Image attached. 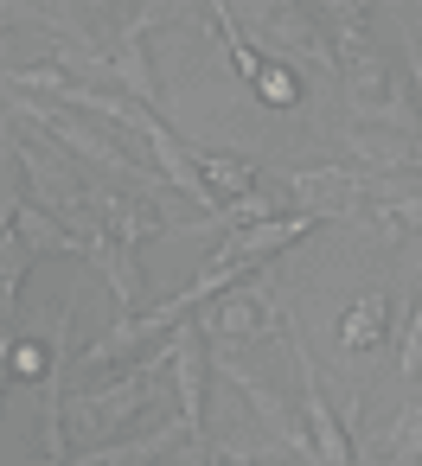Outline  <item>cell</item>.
<instances>
[{
	"label": "cell",
	"instance_id": "1",
	"mask_svg": "<svg viewBox=\"0 0 422 466\" xmlns=\"http://www.w3.org/2000/svg\"><path fill=\"white\" fill-rule=\"evenodd\" d=\"M231 14L250 33V46H269L275 58L307 65V71H339L333 33L314 20V7H301V0H231Z\"/></svg>",
	"mask_w": 422,
	"mask_h": 466
},
{
	"label": "cell",
	"instance_id": "9",
	"mask_svg": "<svg viewBox=\"0 0 422 466\" xmlns=\"http://www.w3.org/2000/svg\"><path fill=\"white\" fill-rule=\"evenodd\" d=\"M294 370H301L307 441H314L320 466H358V460H352V434H345V421L333 415V402H326V390H320V370H314V358H307V345H301V339H294Z\"/></svg>",
	"mask_w": 422,
	"mask_h": 466
},
{
	"label": "cell",
	"instance_id": "6",
	"mask_svg": "<svg viewBox=\"0 0 422 466\" xmlns=\"http://www.w3.org/2000/svg\"><path fill=\"white\" fill-rule=\"evenodd\" d=\"M160 358H167V377L180 390V428L199 441V421H205V326L180 319L173 339L160 345Z\"/></svg>",
	"mask_w": 422,
	"mask_h": 466
},
{
	"label": "cell",
	"instance_id": "15",
	"mask_svg": "<svg viewBox=\"0 0 422 466\" xmlns=\"http://www.w3.org/2000/svg\"><path fill=\"white\" fill-rule=\"evenodd\" d=\"M39 256H33V243L7 224L0 230V313H14L20 307V281H26V268H33Z\"/></svg>",
	"mask_w": 422,
	"mask_h": 466
},
{
	"label": "cell",
	"instance_id": "21",
	"mask_svg": "<svg viewBox=\"0 0 422 466\" xmlns=\"http://www.w3.org/2000/svg\"><path fill=\"white\" fill-rule=\"evenodd\" d=\"M7 377H14V332H0V396H7Z\"/></svg>",
	"mask_w": 422,
	"mask_h": 466
},
{
	"label": "cell",
	"instance_id": "17",
	"mask_svg": "<svg viewBox=\"0 0 422 466\" xmlns=\"http://www.w3.org/2000/svg\"><path fill=\"white\" fill-rule=\"evenodd\" d=\"M326 33H333V52L365 46V0H326Z\"/></svg>",
	"mask_w": 422,
	"mask_h": 466
},
{
	"label": "cell",
	"instance_id": "4",
	"mask_svg": "<svg viewBox=\"0 0 422 466\" xmlns=\"http://www.w3.org/2000/svg\"><path fill=\"white\" fill-rule=\"evenodd\" d=\"M167 370V358L160 351H148L141 364H129L116 383H103V390H90V396H77V428L84 434H103V428H116V421H129V415H141L148 409V396H154V377Z\"/></svg>",
	"mask_w": 422,
	"mask_h": 466
},
{
	"label": "cell",
	"instance_id": "14",
	"mask_svg": "<svg viewBox=\"0 0 422 466\" xmlns=\"http://www.w3.org/2000/svg\"><path fill=\"white\" fill-rule=\"evenodd\" d=\"M109 71L129 84V96H135V103H148V109L160 103L154 71H148V52H141V26H129V33H122V46H116V58H109Z\"/></svg>",
	"mask_w": 422,
	"mask_h": 466
},
{
	"label": "cell",
	"instance_id": "18",
	"mask_svg": "<svg viewBox=\"0 0 422 466\" xmlns=\"http://www.w3.org/2000/svg\"><path fill=\"white\" fill-rule=\"evenodd\" d=\"M390 460H396V466H422V402L403 409V421H396V434H390Z\"/></svg>",
	"mask_w": 422,
	"mask_h": 466
},
{
	"label": "cell",
	"instance_id": "3",
	"mask_svg": "<svg viewBox=\"0 0 422 466\" xmlns=\"http://www.w3.org/2000/svg\"><path fill=\"white\" fill-rule=\"evenodd\" d=\"M288 192L301 198V211L314 218H358L371 198L384 205V186L371 173H352V167H307V173H288Z\"/></svg>",
	"mask_w": 422,
	"mask_h": 466
},
{
	"label": "cell",
	"instance_id": "19",
	"mask_svg": "<svg viewBox=\"0 0 422 466\" xmlns=\"http://www.w3.org/2000/svg\"><path fill=\"white\" fill-rule=\"evenodd\" d=\"M403 377H422V281H416V307H409V332H403Z\"/></svg>",
	"mask_w": 422,
	"mask_h": 466
},
{
	"label": "cell",
	"instance_id": "23",
	"mask_svg": "<svg viewBox=\"0 0 422 466\" xmlns=\"http://www.w3.org/2000/svg\"><path fill=\"white\" fill-rule=\"evenodd\" d=\"M0 7H7V0H0Z\"/></svg>",
	"mask_w": 422,
	"mask_h": 466
},
{
	"label": "cell",
	"instance_id": "22",
	"mask_svg": "<svg viewBox=\"0 0 422 466\" xmlns=\"http://www.w3.org/2000/svg\"><path fill=\"white\" fill-rule=\"evenodd\" d=\"M409 52V84H416V109H422V58H416V46H403Z\"/></svg>",
	"mask_w": 422,
	"mask_h": 466
},
{
	"label": "cell",
	"instance_id": "20",
	"mask_svg": "<svg viewBox=\"0 0 422 466\" xmlns=\"http://www.w3.org/2000/svg\"><path fill=\"white\" fill-rule=\"evenodd\" d=\"M256 96H269V103H282V109H294V103H301V84H294V77H288L282 65H275V71L262 65V77H256Z\"/></svg>",
	"mask_w": 422,
	"mask_h": 466
},
{
	"label": "cell",
	"instance_id": "13",
	"mask_svg": "<svg viewBox=\"0 0 422 466\" xmlns=\"http://www.w3.org/2000/svg\"><path fill=\"white\" fill-rule=\"evenodd\" d=\"M224 377H231V383H237V390H243V396H250V409H256V415H262V421H269V428H275V434H282V441H288V447H294V453H301V447H307V441H301V428H294V421H288V409H282V396H275V390H269V383H262V377H250V370H243V364H224Z\"/></svg>",
	"mask_w": 422,
	"mask_h": 466
},
{
	"label": "cell",
	"instance_id": "8",
	"mask_svg": "<svg viewBox=\"0 0 422 466\" xmlns=\"http://www.w3.org/2000/svg\"><path fill=\"white\" fill-rule=\"evenodd\" d=\"M320 218L314 211H282V218H256V224H237V237H224L211 249V262H237V268H256L262 256H282L288 243H301Z\"/></svg>",
	"mask_w": 422,
	"mask_h": 466
},
{
	"label": "cell",
	"instance_id": "12",
	"mask_svg": "<svg viewBox=\"0 0 422 466\" xmlns=\"http://www.w3.org/2000/svg\"><path fill=\"white\" fill-rule=\"evenodd\" d=\"M199 179L211 186V198H243V192H262V173L256 160H231V154H199Z\"/></svg>",
	"mask_w": 422,
	"mask_h": 466
},
{
	"label": "cell",
	"instance_id": "16",
	"mask_svg": "<svg viewBox=\"0 0 422 466\" xmlns=\"http://www.w3.org/2000/svg\"><path fill=\"white\" fill-rule=\"evenodd\" d=\"M20 179H26V160H20V135L7 128V116H0V230L14 224V211L26 205L20 198Z\"/></svg>",
	"mask_w": 422,
	"mask_h": 466
},
{
	"label": "cell",
	"instance_id": "7",
	"mask_svg": "<svg viewBox=\"0 0 422 466\" xmlns=\"http://www.w3.org/2000/svg\"><path fill=\"white\" fill-rule=\"evenodd\" d=\"M199 326H205V339H275V300L262 294V288H224L218 300H205V313H199Z\"/></svg>",
	"mask_w": 422,
	"mask_h": 466
},
{
	"label": "cell",
	"instance_id": "11",
	"mask_svg": "<svg viewBox=\"0 0 422 466\" xmlns=\"http://www.w3.org/2000/svg\"><path fill=\"white\" fill-rule=\"evenodd\" d=\"M384 332H390V300H384V288H377V294H358V300L345 307V319H339V345H345L352 358H358V351H377Z\"/></svg>",
	"mask_w": 422,
	"mask_h": 466
},
{
	"label": "cell",
	"instance_id": "10",
	"mask_svg": "<svg viewBox=\"0 0 422 466\" xmlns=\"http://www.w3.org/2000/svg\"><path fill=\"white\" fill-rule=\"evenodd\" d=\"M90 198H97V224H103V237H116L122 249H135L141 237L167 230L160 211H154L148 198H122V192H90Z\"/></svg>",
	"mask_w": 422,
	"mask_h": 466
},
{
	"label": "cell",
	"instance_id": "5",
	"mask_svg": "<svg viewBox=\"0 0 422 466\" xmlns=\"http://www.w3.org/2000/svg\"><path fill=\"white\" fill-rule=\"evenodd\" d=\"M20 116L33 122V128H46L58 147H71V154H84L90 167H103V173H116V179H141V167L122 154V141H109V135H97L90 122H71V116H58V103H46V96H20Z\"/></svg>",
	"mask_w": 422,
	"mask_h": 466
},
{
	"label": "cell",
	"instance_id": "2",
	"mask_svg": "<svg viewBox=\"0 0 422 466\" xmlns=\"http://www.w3.org/2000/svg\"><path fill=\"white\" fill-rule=\"evenodd\" d=\"M122 128H129V135H141V147L154 154V173H160V179H173V192H186V198H192L199 211H218L211 186L199 179V147L173 141V135H167V122H160V116H154L148 103H135V116H129Z\"/></svg>",
	"mask_w": 422,
	"mask_h": 466
}]
</instances>
